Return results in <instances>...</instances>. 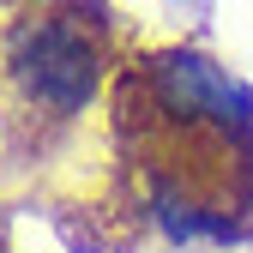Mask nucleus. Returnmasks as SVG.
Returning a JSON list of instances; mask_svg holds the SVG:
<instances>
[{"label": "nucleus", "mask_w": 253, "mask_h": 253, "mask_svg": "<svg viewBox=\"0 0 253 253\" xmlns=\"http://www.w3.org/2000/svg\"><path fill=\"white\" fill-rule=\"evenodd\" d=\"M115 115L151 181V205L181 235H223L253 187V97L199 48H157L115 79Z\"/></svg>", "instance_id": "nucleus-1"}, {"label": "nucleus", "mask_w": 253, "mask_h": 253, "mask_svg": "<svg viewBox=\"0 0 253 253\" xmlns=\"http://www.w3.org/2000/svg\"><path fill=\"white\" fill-rule=\"evenodd\" d=\"M121 24L103 0H30L0 30V79L12 103L42 121H79L115 73Z\"/></svg>", "instance_id": "nucleus-2"}]
</instances>
